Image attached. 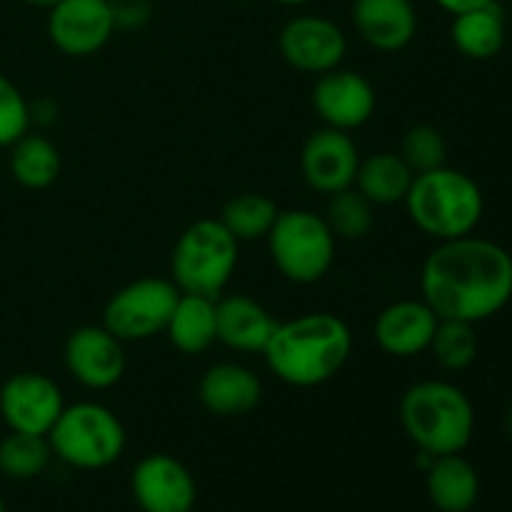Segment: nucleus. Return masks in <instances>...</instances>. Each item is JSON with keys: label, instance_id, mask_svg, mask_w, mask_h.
Returning <instances> with one entry per match:
<instances>
[{"label": "nucleus", "instance_id": "1", "mask_svg": "<svg viewBox=\"0 0 512 512\" xmlns=\"http://www.w3.org/2000/svg\"><path fill=\"white\" fill-rule=\"evenodd\" d=\"M420 293L440 320L483 323L512 300V255L493 240H445L425 258Z\"/></svg>", "mask_w": 512, "mask_h": 512}, {"label": "nucleus", "instance_id": "2", "mask_svg": "<svg viewBox=\"0 0 512 512\" xmlns=\"http://www.w3.org/2000/svg\"><path fill=\"white\" fill-rule=\"evenodd\" d=\"M353 353V333L335 313H305L278 323L263 350L270 373L293 388H315L343 370Z\"/></svg>", "mask_w": 512, "mask_h": 512}, {"label": "nucleus", "instance_id": "3", "mask_svg": "<svg viewBox=\"0 0 512 512\" xmlns=\"http://www.w3.org/2000/svg\"><path fill=\"white\" fill-rule=\"evenodd\" d=\"M405 435L423 453L458 455L475 433V408L465 390L445 380H423L405 390L400 400Z\"/></svg>", "mask_w": 512, "mask_h": 512}, {"label": "nucleus", "instance_id": "4", "mask_svg": "<svg viewBox=\"0 0 512 512\" xmlns=\"http://www.w3.org/2000/svg\"><path fill=\"white\" fill-rule=\"evenodd\" d=\"M405 210L415 228L445 243L475 233L483 220L485 198L468 173L440 165L415 175L405 195Z\"/></svg>", "mask_w": 512, "mask_h": 512}, {"label": "nucleus", "instance_id": "5", "mask_svg": "<svg viewBox=\"0 0 512 512\" xmlns=\"http://www.w3.org/2000/svg\"><path fill=\"white\" fill-rule=\"evenodd\" d=\"M240 243L220 220H195L175 243L170 275L180 293L218 300L238 268Z\"/></svg>", "mask_w": 512, "mask_h": 512}, {"label": "nucleus", "instance_id": "6", "mask_svg": "<svg viewBox=\"0 0 512 512\" xmlns=\"http://www.w3.org/2000/svg\"><path fill=\"white\" fill-rule=\"evenodd\" d=\"M45 438L55 458L75 470H105L125 450V428L118 415L90 400L65 405Z\"/></svg>", "mask_w": 512, "mask_h": 512}, {"label": "nucleus", "instance_id": "7", "mask_svg": "<svg viewBox=\"0 0 512 512\" xmlns=\"http://www.w3.org/2000/svg\"><path fill=\"white\" fill-rule=\"evenodd\" d=\"M273 265L285 280L313 285L330 273L335 263V235L325 215L313 210H280L268 233Z\"/></svg>", "mask_w": 512, "mask_h": 512}, {"label": "nucleus", "instance_id": "8", "mask_svg": "<svg viewBox=\"0 0 512 512\" xmlns=\"http://www.w3.org/2000/svg\"><path fill=\"white\" fill-rule=\"evenodd\" d=\"M180 290L173 280L140 278L110 295L103 325L123 343H140L165 333Z\"/></svg>", "mask_w": 512, "mask_h": 512}, {"label": "nucleus", "instance_id": "9", "mask_svg": "<svg viewBox=\"0 0 512 512\" xmlns=\"http://www.w3.org/2000/svg\"><path fill=\"white\" fill-rule=\"evenodd\" d=\"M113 3L108 0H58L48 8V38L68 58H90L115 33Z\"/></svg>", "mask_w": 512, "mask_h": 512}, {"label": "nucleus", "instance_id": "10", "mask_svg": "<svg viewBox=\"0 0 512 512\" xmlns=\"http://www.w3.org/2000/svg\"><path fill=\"white\" fill-rule=\"evenodd\" d=\"M63 408V390L43 373H15L0 388V415L13 433L45 438Z\"/></svg>", "mask_w": 512, "mask_h": 512}, {"label": "nucleus", "instance_id": "11", "mask_svg": "<svg viewBox=\"0 0 512 512\" xmlns=\"http://www.w3.org/2000/svg\"><path fill=\"white\" fill-rule=\"evenodd\" d=\"M280 55L300 73L323 75L340 68L348 53V38L325 15H295L280 30Z\"/></svg>", "mask_w": 512, "mask_h": 512}, {"label": "nucleus", "instance_id": "12", "mask_svg": "<svg viewBox=\"0 0 512 512\" xmlns=\"http://www.w3.org/2000/svg\"><path fill=\"white\" fill-rule=\"evenodd\" d=\"M360 150L350 133L323 125L310 133L300 153V170L310 190L320 195H333L353 188L360 168Z\"/></svg>", "mask_w": 512, "mask_h": 512}, {"label": "nucleus", "instance_id": "13", "mask_svg": "<svg viewBox=\"0 0 512 512\" xmlns=\"http://www.w3.org/2000/svg\"><path fill=\"white\" fill-rule=\"evenodd\" d=\"M130 490L143 512H190L198 500L193 473L165 453L145 455L135 465Z\"/></svg>", "mask_w": 512, "mask_h": 512}, {"label": "nucleus", "instance_id": "14", "mask_svg": "<svg viewBox=\"0 0 512 512\" xmlns=\"http://www.w3.org/2000/svg\"><path fill=\"white\" fill-rule=\"evenodd\" d=\"M65 368L88 390H108L125 375L123 340L105 325H83L65 340Z\"/></svg>", "mask_w": 512, "mask_h": 512}, {"label": "nucleus", "instance_id": "15", "mask_svg": "<svg viewBox=\"0 0 512 512\" xmlns=\"http://www.w3.org/2000/svg\"><path fill=\"white\" fill-rule=\"evenodd\" d=\"M378 95L370 80L355 70L335 68L320 75L313 88V108L323 125L335 130H358L373 118Z\"/></svg>", "mask_w": 512, "mask_h": 512}, {"label": "nucleus", "instance_id": "16", "mask_svg": "<svg viewBox=\"0 0 512 512\" xmlns=\"http://www.w3.org/2000/svg\"><path fill=\"white\" fill-rule=\"evenodd\" d=\"M440 318L425 300H398L375 318V340L393 358H415L430 348Z\"/></svg>", "mask_w": 512, "mask_h": 512}, {"label": "nucleus", "instance_id": "17", "mask_svg": "<svg viewBox=\"0 0 512 512\" xmlns=\"http://www.w3.org/2000/svg\"><path fill=\"white\" fill-rule=\"evenodd\" d=\"M353 25L370 48L398 53L418 33V10L413 0H355Z\"/></svg>", "mask_w": 512, "mask_h": 512}, {"label": "nucleus", "instance_id": "18", "mask_svg": "<svg viewBox=\"0 0 512 512\" xmlns=\"http://www.w3.org/2000/svg\"><path fill=\"white\" fill-rule=\"evenodd\" d=\"M218 343L238 353H263L273 338L278 320L250 295H225L215 300Z\"/></svg>", "mask_w": 512, "mask_h": 512}, {"label": "nucleus", "instance_id": "19", "mask_svg": "<svg viewBox=\"0 0 512 512\" xmlns=\"http://www.w3.org/2000/svg\"><path fill=\"white\" fill-rule=\"evenodd\" d=\"M198 398L210 415L240 418L255 410L263 400V383L250 368L240 363L210 365L198 385Z\"/></svg>", "mask_w": 512, "mask_h": 512}, {"label": "nucleus", "instance_id": "20", "mask_svg": "<svg viewBox=\"0 0 512 512\" xmlns=\"http://www.w3.org/2000/svg\"><path fill=\"white\" fill-rule=\"evenodd\" d=\"M450 38L460 55L470 60H490L503 50L508 38V18L498 0L453 15Z\"/></svg>", "mask_w": 512, "mask_h": 512}, {"label": "nucleus", "instance_id": "21", "mask_svg": "<svg viewBox=\"0 0 512 512\" xmlns=\"http://www.w3.org/2000/svg\"><path fill=\"white\" fill-rule=\"evenodd\" d=\"M430 503L440 512H470L478 503V470L463 455H440L425 470Z\"/></svg>", "mask_w": 512, "mask_h": 512}, {"label": "nucleus", "instance_id": "22", "mask_svg": "<svg viewBox=\"0 0 512 512\" xmlns=\"http://www.w3.org/2000/svg\"><path fill=\"white\" fill-rule=\"evenodd\" d=\"M165 335L175 350L185 355H200L218 343V323H215V300L205 295L180 293L173 315L168 320Z\"/></svg>", "mask_w": 512, "mask_h": 512}, {"label": "nucleus", "instance_id": "23", "mask_svg": "<svg viewBox=\"0 0 512 512\" xmlns=\"http://www.w3.org/2000/svg\"><path fill=\"white\" fill-rule=\"evenodd\" d=\"M415 173L405 163L400 153H373L360 160L355 188L365 195L373 205H395L405 203Z\"/></svg>", "mask_w": 512, "mask_h": 512}, {"label": "nucleus", "instance_id": "24", "mask_svg": "<svg viewBox=\"0 0 512 512\" xmlns=\"http://www.w3.org/2000/svg\"><path fill=\"white\" fill-rule=\"evenodd\" d=\"M10 173L28 190H45L60 175V150L45 135L25 133L10 145Z\"/></svg>", "mask_w": 512, "mask_h": 512}, {"label": "nucleus", "instance_id": "25", "mask_svg": "<svg viewBox=\"0 0 512 512\" xmlns=\"http://www.w3.org/2000/svg\"><path fill=\"white\" fill-rule=\"evenodd\" d=\"M278 205L263 193H243L228 200L220 213V223L228 228L238 243H250V240L268 238L275 218H278Z\"/></svg>", "mask_w": 512, "mask_h": 512}, {"label": "nucleus", "instance_id": "26", "mask_svg": "<svg viewBox=\"0 0 512 512\" xmlns=\"http://www.w3.org/2000/svg\"><path fill=\"white\" fill-rule=\"evenodd\" d=\"M53 450L43 435L13 433L0 440V473L10 480H33L45 473Z\"/></svg>", "mask_w": 512, "mask_h": 512}, {"label": "nucleus", "instance_id": "27", "mask_svg": "<svg viewBox=\"0 0 512 512\" xmlns=\"http://www.w3.org/2000/svg\"><path fill=\"white\" fill-rule=\"evenodd\" d=\"M325 220H328L335 238L360 240L373 230L375 205L353 185V188H345L340 193L328 195Z\"/></svg>", "mask_w": 512, "mask_h": 512}, {"label": "nucleus", "instance_id": "28", "mask_svg": "<svg viewBox=\"0 0 512 512\" xmlns=\"http://www.w3.org/2000/svg\"><path fill=\"white\" fill-rule=\"evenodd\" d=\"M478 335H475L473 323L463 320H440L435 328L433 340H430V353L438 360L440 368L450 373L468 370L478 358Z\"/></svg>", "mask_w": 512, "mask_h": 512}, {"label": "nucleus", "instance_id": "29", "mask_svg": "<svg viewBox=\"0 0 512 512\" xmlns=\"http://www.w3.org/2000/svg\"><path fill=\"white\" fill-rule=\"evenodd\" d=\"M400 155L415 175L440 168L448 160V143L435 125H415L403 135Z\"/></svg>", "mask_w": 512, "mask_h": 512}, {"label": "nucleus", "instance_id": "30", "mask_svg": "<svg viewBox=\"0 0 512 512\" xmlns=\"http://www.w3.org/2000/svg\"><path fill=\"white\" fill-rule=\"evenodd\" d=\"M30 103L13 80L0 73V148H10L30 133Z\"/></svg>", "mask_w": 512, "mask_h": 512}, {"label": "nucleus", "instance_id": "31", "mask_svg": "<svg viewBox=\"0 0 512 512\" xmlns=\"http://www.w3.org/2000/svg\"><path fill=\"white\" fill-rule=\"evenodd\" d=\"M115 28H140L150 20V3L148 0H118L113 3Z\"/></svg>", "mask_w": 512, "mask_h": 512}, {"label": "nucleus", "instance_id": "32", "mask_svg": "<svg viewBox=\"0 0 512 512\" xmlns=\"http://www.w3.org/2000/svg\"><path fill=\"white\" fill-rule=\"evenodd\" d=\"M435 3H438L445 13L458 15V13H465V10H473V8H480V5L493 3V0H435Z\"/></svg>", "mask_w": 512, "mask_h": 512}, {"label": "nucleus", "instance_id": "33", "mask_svg": "<svg viewBox=\"0 0 512 512\" xmlns=\"http://www.w3.org/2000/svg\"><path fill=\"white\" fill-rule=\"evenodd\" d=\"M273 3L285 5V8H300V5H308L313 3V0H273Z\"/></svg>", "mask_w": 512, "mask_h": 512}, {"label": "nucleus", "instance_id": "34", "mask_svg": "<svg viewBox=\"0 0 512 512\" xmlns=\"http://www.w3.org/2000/svg\"><path fill=\"white\" fill-rule=\"evenodd\" d=\"M23 3L25 5H35V8H45V10H48V8H53V5L58 3V0H23Z\"/></svg>", "mask_w": 512, "mask_h": 512}, {"label": "nucleus", "instance_id": "35", "mask_svg": "<svg viewBox=\"0 0 512 512\" xmlns=\"http://www.w3.org/2000/svg\"><path fill=\"white\" fill-rule=\"evenodd\" d=\"M508 430H510V435H512V408L508 410Z\"/></svg>", "mask_w": 512, "mask_h": 512}, {"label": "nucleus", "instance_id": "36", "mask_svg": "<svg viewBox=\"0 0 512 512\" xmlns=\"http://www.w3.org/2000/svg\"><path fill=\"white\" fill-rule=\"evenodd\" d=\"M0 512H8V510H5V500L3 498H0Z\"/></svg>", "mask_w": 512, "mask_h": 512}, {"label": "nucleus", "instance_id": "37", "mask_svg": "<svg viewBox=\"0 0 512 512\" xmlns=\"http://www.w3.org/2000/svg\"><path fill=\"white\" fill-rule=\"evenodd\" d=\"M108 3H118V0H108Z\"/></svg>", "mask_w": 512, "mask_h": 512}]
</instances>
